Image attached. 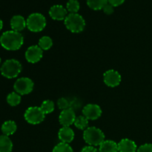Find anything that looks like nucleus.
<instances>
[{"label": "nucleus", "mask_w": 152, "mask_h": 152, "mask_svg": "<svg viewBox=\"0 0 152 152\" xmlns=\"http://www.w3.org/2000/svg\"><path fill=\"white\" fill-rule=\"evenodd\" d=\"M7 102L10 106H16L21 102V95L16 92H11L7 96Z\"/></svg>", "instance_id": "4be33fe9"}, {"label": "nucleus", "mask_w": 152, "mask_h": 152, "mask_svg": "<svg viewBox=\"0 0 152 152\" xmlns=\"http://www.w3.org/2000/svg\"><path fill=\"white\" fill-rule=\"evenodd\" d=\"M87 4L91 9L94 10H102L108 3V0H86Z\"/></svg>", "instance_id": "6ab92c4d"}, {"label": "nucleus", "mask_w": 152, "mask_h": 152, "mask_svg": "<svg viewBox=\"0 0 152 152\" xmlns=\"http://www.w3.org/2000/svg\"><path fill=\"white\" fill-rule=\"evenodd\" d=\"M57 105L58 107H59V109L63 111V110L67 109V108H69L70 103L68 101V99H65V98H60V99L58 100Z\"/></svg>", "instance_id": "a878e982"}, {"label": "nucleus", "mask_w": 152, "mask_h": 152, "mask_svg": "<svg viewBox=\"0 0 152 152\" xmlns=\"http://www.w3.org/2000/svg\"><path fill=\"white\" fill-rule=\"evenodd\" d=\"M34 82L28 77H22L15 82L13 88L15 92L20 95L29 94L34 89Z\"/></svg>", "instance_id": "0eeeda50"}, {"label": "nucleus", "mask_w": 152, "mask_h": 152, "mask_svg": "<svg viewBox=\"0 0 152 152\" xmlns=\"http://www.w3.org/2000/svg\"><path fill=\"white\" fill-rule=\"evenodd\" d=\"M40 108L46 115V114H50L54 111V103H53V101L49 100V99L45 100L42 102Z\"/></svg>", "instance_id": "5701e85b"}, {"label": "nucleus", "mask_w": 152, "mask_h": 152, "mask_svg": "<svg viewBox=\"0 0 152 152\" xmlns=\"http://www.w3.org/2000/svg\"><path fill=\"white\" fill-rule=\"evenodd\" d=\"M83 139L89 145L99 146L105 141V134L98 128L88 127L83 132Z\"/></svg>", "instance_id": "7ed1b4c3"}, {"label": "nucleus", "mask_w": 152, "mask_h": 152, "mask_svg": "<svg viewBox=\"0 0 152 152\" xmlns=\"http://www.w3.org/2000/svg\"><path fill=\"white\" fill-rule=\"evenodd\" d=\"M10 27L13 31L20 33L27 27L26 20L21 15H15L10 19Z\"/></svg>", "instance_id": "ddd939ff"}, {"label": "nucleus", "mask_w": 152, "mask_h": 152, "mask_svg": "<svg viewBox=\"0 0 152 152\" xmlns=\"http://www.w3.org/2000/svg\"><path fill=\"white\" fill-rule=\"evenodd\" d=\"M22 70V64L19 61L14 59H10L6 60L1 65L0 72L5 78L13 79L19 76Z\"/></svg>", "instance_id": "f03ea898"}, {"label": "nucleus", "mask_w": 152, "mask_h": 152, "mask_svg": "<svg viewBox=\"0 0 152 152\" xmlns=\"http://www.w3.org/2000/svg\"><path fill=\"white\" fill-rule=\"evenodd\" d=\"M81 152H99V151H98L94 146H92V145H87V146H85L84 148L82 149Z\"/></svg>", "instance_id": "c756f323"}, {"label": "nucleus", "mask_w": 152, "mask_h": 152, "mask_svg": "<svg viewBox=\"0 0 152 152\" xmlns=\"http://www.w3.org/2000/svg\"><path fill=\"white\" fill-rule=\"evenodd\" d=\"M1 57H0V65H1Z\"/></svg>", "instance_id": "2f4dec72"}, {"label": "nucleus", "mask_w": 152, "mask_h": 152, "mask_svg": "<svg viewBox=\"0 0 152 152\" xmlns=\"http://www.w3.org/2000/svg\"><path fill=\"white\" fill-rule=\"evenodd\" d=\"M119 152H136L137 146L133 140L130 139H123L118 143Z\"/></svg>", "instance_id": "2eb2a0df"}, {"label": "nucleus", "mask_w": 152, "mask_h": 152, "mask_svg": "<svg viewBox=\"0 0 152 152\" xmlns=\"http://www.w3.org/2000/svg\"><path fill=\"white\" fill-rule=\"evenodd\" d=\"M83 114L88 120H95L101 117L102 109L96 104H88L83 108Z\"/></svg>", "instance_id": "1a4fd4ad"}, {"label": "nucleus", "mask_w": 152, "mask_h": 152, "mask_svg": "<svg viewBox=\"0 0 152 152\" xmlns=\"http://www.w3.org/2000/svg\"><path fill=\"white\" fill-rule=\"evenodd\" d=\"M1 132L4 135L6 136H10L13 134L17 130V126L16 123L13 120H7L2 124L1 128Z\"/></svg>", "instance_id": "dca6fc26"}, {"label": "nucleus", "mask_w": 152, "mask_h": 152, "mask_svg": "<svg viewBox=\"0 0 152 152\" xmlns=\"http://www.w3.org/2000/svg\"><path fill=\"white\" fill-rule=\"evenodd\" d=\"M76 117H77L74 110L69 108L62 111L59 114V121L62 127H70V126L74 123Z\"/></svg>", "instance_id": "9b49d317"}, {"label": "nucleus", "mask_w": 152, "mask_h": 152, "mask_svg": "<svg viewBox=\"0 0 152 152\" xmlns=\"http://www.w3.org/2000/svg\"><path fill=\"white\" fill-rule=\"evenodd\" d=\"M125 0H108V2L111 4L113 7H118L124 3Z\"/></svg>", "instance_id": "c85d7f7f"}, {"label": "nucleus", "mask_w": 152, "mask_h": 152, "mask_svg": "<svg viewBox=\"0 0 152 152\" xmlns=\"http://www.w3.org/2000/svg\"><path fill=\"white\" fill-rule=\"evenodd\" d=\"M137 152H152V144L145 143L137 148Z\"/></svg>", "instance_id": "bb28decb"}, {"label": "nucleus", "mask_w": 152, "mask_h": 152, "mask_svg": "<svg viewBox=\"0 0 152 152\" xmlns=\"http://www.w3.org/2000/svg\"><path fill=\"white\" fill-rule=\"evenodd\" d=\"M2 28H3V22H2V20L0 19V31H1Z\"/></svg>", "instance_id": "7c9ffc66"}, {"label": "nucleus", "mask_w": 152, "mask_h": 152, "mask_svg": "<svg viewBox=\"0 0 152 152\" xmlns=\"http://www.w3.org/2000/svg\"><path fill=\"white\" fill-rule=\"evenodd\" d=\"M80 8V3L77 0H69L67 2L66 9L70 13H77Z\"/></svg>", "instance_id": "b1692460"}, {"label": "nucleus", "mask_w": 152, "mask_h": 152, "mask_svg": "<svg viewBox=\"0 0 152 152\" xmlns=\"http://www.w3.org/2000/svg\"><path fill=\"white\" fill-rule=\"evenodd\" d=\"M24 117L29 124L37 125L44 120L45 114L40 107L33 106L30 107L25 111Z\"/></svg>", "instance_id": "423d86ee"}, {"label": "nucleus", "mask_w": 152, "mask_h": 152, "mask_svg": "<svg viewBox=\"0 0 152 152\" xmlns=\"http://www.w3.org/2000/svg\"><path fill=\"white\" fill-rule=\"evenodd\" d=\"M27 28L32 32H40L46 26V19L42 13H31L26 19Z\"/></svg>", "instance_id": "39448f33"}, {"label": "nucleus", "mask_w": 152, "mask_h": 152, "mask_svg": "<svg viewBox=\"0 0 152 152\" xmlns=\"http://www.w3.org/2000/svg\"><path fill=\"white\" fill-rule=\"evenodd\" d=\"M64 21L67 29L75 34L82 32L86 27L84 18L78 13H69Z\"/></svg>", "instance_id": "20e7f679"}, {"label": "nucleus", "mask_w": 152, "mask_h": 152, "mask_svg": "<svg viewBox=\"0 0 152 152\" xmlns=\"http://www.w3.org/2000/svg\"><path fill=\"white\" fill-rule=\"evenodd\" d=\"M104 83L108 87H117L121 83V75L115 70H108L104 73Z\"/></svg>", "instance_id": "6e6552de"}, {"label": "nucleus", "mask_w": 152, "mask_h": 152, "mask_svg": "<svg viewBox=\"0 0 152 152\" xmlns=\"http://www.w3.org/2000/svg\"><path fill=\"white\" fill-rule=\"evenodd\" d=\"M38 45L42 50H49L53 46V40L50 37L45 36L39 40Z\"/></svg>", "instance_id": "aec40b11"}, {"label": "nucleus", "mask_w": 152, "mask_h": 152, "mask_svg": "<svg viewBox=\"0 0 152 152\" xmlns=\"http://www.w3.org/2000/svg\"><path fill=\"white\" fill-rule=\"evenodd\" d=\"M52 152H74V151L69 144L61 142L53 148Z\"/></svg>", "instance_id": "393cba45"}, {"label": "nucleus", "mask_w": 152, "mask_h": 152, "mask_svg": "<svg viewBox=\"0 0 152 152\" xmlns=\"http://www.w3.org/2000/svg\"><path fill=\"white\" fill-rule=\"evenodd\" d=\"M118 144L113 140H105L99 148V152H118Z\"/></svg>", "instance_id": "f3484780"}, {"label": "nucleus", "mask_w": 152, "mask_h": 152, "mask_svg": "<svg viewBox=\"0 0 152 152\" xmlns=\"http://www.w3.org/2000/svg\"><path fill=\"white\" fill-rule=\"evenodd\" d=\"M114 7H113L111 4H109V3L108 2L105 6H104L103 8H102V10H103V12L105 14L111 15L114 13Z\"/></svg>", "instance_id": "cd10ccee"}, {"label": "nucleus", "mask_w": 152, "mask_h": 152, "mask_svg": "<svg viewBox=\"0 0 152 152\" xmlns=\"http://www.w3.org/2000/svg\"><path fill=\"white\" fill-rule=\"evenodd\" d=\"M74 124L75 127L80 130H86L88 126V120L83 115L79 116L76 117Z\"/></svg>", "instance_id": "412c9836"}, {"label": "nucleus", "mask_w": 152, "mask_h": 152, "mask_svg": "<svg viewBox=\"0 0 152 152\" xmlns=\"http://www.w3.org/2000/svg\"><path fill=\"white\" fill-rule=\"evenodd\" d=\"M13 142L8 136L0 135V152H11Z\"/></svg>", "instance_id": "a211bd4d"}, {"label": "nucleus", "mask_w": 152, "mask_h": 152, "mask_svg": "<svg viewBox=\"0 0 152 152\" xmlns=\"http://www.w3.org/2000/svg\"><path fill=\"white\" fill-rule=\"evenodd\" d=\"M49 15L54 20H65L68 16V10L61 4H55L49 10Z\"/></svg>", "instance_id": "f8f14e48"}, {"label": "nucleus", "mask_w": 152, "mask_h": 152, "mask_svg": "<svg viewBox=\"0 0 152 152\" xmlns=\"http://www.w3.org/2000/svg\"><path fill=\"white\" fill-rule=\"evenodd\" d=\"M43 56V50L39 45H32L27 49L25 59L30 63H37L41 60Z\"/></svg>", "instance_id": "9d476101"}, {"label": "nucleus", "mask_w": 152, "mask_h": 152, "mask_svg": "<svg viewBox=\"0 0 152 152\" xmlns=\"http://www.w3.org/2000/svg\"><path fill=\"white\" fill-rule=\"evenodd\" d=\"M58 137L62 142L69 144L74 139V132L70 127H62L58 133Z\"/></svg>", "instance_id": "4468645a"}, {"label": "nucleus", "mask_w": 152, "mask_h": 152, "mask_svg": "<svg viewBox=\"0 0 152 152\" xmlns=\"http://www.w3.org/2000/svg\"><path fill=\"white\" fill-rule=\"evenodd\" d=\"M24 43L22 34L13 31H5L0 37V44L3 48L7 50H17Z\"/></svg>", "instance_id": "f257e3e1"}]
</instances>
